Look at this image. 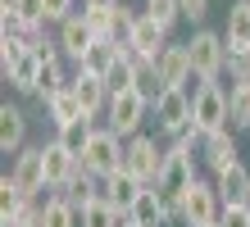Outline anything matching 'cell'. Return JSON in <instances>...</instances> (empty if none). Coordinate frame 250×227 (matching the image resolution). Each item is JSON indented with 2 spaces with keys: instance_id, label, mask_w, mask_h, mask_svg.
<instances>
[{
  "instance_id": "obj_6",
  "label": "cell",
  "mask_w": 250,
  "mask_h": 227,
  "mask_svg": "<svg viewBox=\"0 0 250 227\" xmlns=\"http://www.w3.org/2000/svg\"><path fill=\"white\" fill-rule=\"evenodd\" d=\"M223 218V200H218V186L214 182H191L187 195H182V223L187 227H214Z\"/></svg>"
},
{
  "instance_id": "obj_14",
  "label": "cell",
  "mask_w": 250,
  "mask_h": 227,
  "mask_svg": "<svg viewBox=\"0 0 250 227\" xmlns=\"http://www.w3.org/2000/svg\"><path fill=\"white\" fill-rule=\"evenodd\" d=\"M41 150H46V182H50V191H64L68 182H73V173L82 168V159H78V155H68L60 141H46Z\"/></svg>"
},
{
  "instance_id": "obj_11",
  "label": "cell",
  "mask_w": 250,
  "mask_h": 227,
  "mask_svg": "<svg viewBox=\"0 0 250 227\" xmlns=\"http://www.w3.org/2000/svg\"><path fill=\"white\" fill-rule=\"evenodd\" d=\"M73 96H78V104H82V114H91V118H105V109H109V86H105V78H96V73H73Z\"/></svg>"
},
{
  "instance_id": "obj_3",
  "label": "cell",
  "mask_w": 250,
  "mask_h": 227,
  "mask_svg": "<svg viewBox=\"0 0 250 227\" xmlns=\"http://www.w3.org/2000/svg\"><path fill=\"white\" fill-rule=\"evenodd\" d=\"M123 159H127V141H123L114 127H96L91 145H86V155H82V168L105 182V177H114V173H123Z\"/></svg>"
},
{
  "instance_id": "obj_26",
  "label": "cell",
  "mask_w": 250,
  "mask_h": 227,
  "mask_svg": "<svg viewBox=\"0 0 250 227\" xmlns=\"http://www.w3.org/2000/svg\"><path fill=\"white\" fill-rule=\"evenodd\" d=\"M73 86V78L64 73V64H41V73H37V100L46 104L50 96H60V91H68Z\"/></svg>"
},
{
  "instance_id": "obj_37",
  "label": "cell",
  "mask_w": 250,
  "mask_h": 227,
  "mask_svg": "<svg viewBox=\"0 0 250 227\" xmlns=\"http://www.w3.org/2000/svg\"><path fill=\"white\" fill-rule=\"evenodd\" d=\"M218 227H250V205H237V209H223Z\"/></svg>"
},
{
  "instance_id": "obj_12",
  "label": "cell",
  "mask_w": 250,
  "mask_h": 227,
  "mask_svg": "<svg viewBox=\"0 0 250 227\" xmlns=\"http://www.w3.org/2000/svg\"><path fill=\"white\" fill-rule=\"evenodd\" d=\"M127 45H132L141 59H150V64H155V59L168 50V27H159L155 19H146V9H141V19H137V27H132Z\"/></svg>"
},
{
  "instance_id": "obj_10",
  "label": "cell",
  "mask_w": 250,
  "mask_h": 227,
  "mask_svg": "<svg viewBox=\"0 0 250 227\" xmlns=\"http://www.w3.org/2000/svg\"><path fill=\"white\" fill-rule=\"evenodd\" d=\"M196 155L205 159V168H209L214 177L241 164V159H237V136H232V127H223V132H209V136H200V150H196Z\"/></svg>"
},
{
  "instance_id": "obj_34",
  "label": "cell",
  "mask_w": 250,
  "mask_h": 227,
  "mask_svg": "<svg viewBox=\"0 0 250 227\" xmlns=\"http://www.w3.org/2000/svg\"><path fill=\"white\" fill-rule=\"evenodd\" d=\"M23 200H27V195H23L19 186H14V177L5 173V177H0V218H9V214H14V209H19V205H23Z\"/></svg>"
},
{
  "instance_id": "obj_24",
  "label": "cell",
  "mask_w": 250,
  "mask_h": 227,
  "mask_svg": "<svg viewBox=\"0 0 250 227\" xmlns=\"http://www.w3.org/2000/svg\"><path fill=\"white\" fill-rule=\"evenodd\" d=\"M37 73H41V59H37L32 50H27V55H23L14 68H5V82H9L14 91H19V96H37Z\"/></svg>"
},
{
  "instance_id": "obj_33",
  "label": "cell",
  "mask_w": 250,
  "mask_h": 227,
  "mask_svg": "<svg viewBox=\"0 0 250 227\" xmlns=\"http://www.w3.org/2000/svg\"><path fill=\"white\" fill-rule=\"evenodd\" d=\"M9 14H19L23 27H46V23H50V19H46V0H19Z\"/></svg>"
},
{
  "instance_id": "obj_19",
  "label": "cell",
  "mask_w": 250,
  "mask_h": 227,
  "mask_svg": "<svg viewBox=\"0 0 250 227\" xmlns=\"http://www.w3.org/2000/svg\"><path fill=\"white\" fill-rule=\"evenodd\" d=\"M228 50L250 55V0H232L228 5V27H223Z\"/></svg>"
},
{
  "instance_id": "obj_21",
  "label": "cell",
  "mask_w": 250,
  "mask_h": 227,
  "mask_svg": "<svg viewBox=\"0 0 250 227\" xmlns=\"http://www.w3.org/2000/svg\"><path fill=\"white\" fill-rule=\"evenodd\" d=\"M41 227H82V209L73 205L64 191H46V209H41Z\"/></svg>"
},
{
  "instance_id": "obj_32",
  "label": "cell",
  "mask_w": 250,
  "mask_h": 227,
  "mask_svg": "<svg viewBox=\"0 0 250 227\" xmlns=\"http://www.w3.org/2000/svg\"><path fill=\"white\" fill-rule=\"evenodd\" d=\"M228 86H250V55L241 50H228Z\"/></svg>"
},
{
  "instance_id": "obj_1",
  "label": "cell",
  "mask_w": 250,
  "mask_h": 227,
  "mask_svg": "<svg viewBox=\"0 0 250 227\" xmlns=\"http://www.w3.org/2000/svg\"><path fill=\"white\" fill-rule=\"evenodd\" d=\"M191 182H196V150L182 145V141H168V145H164V168H159L155 191L164 195L173 223H182V195H187Z\"/></svg>"
},
{
  "instance_id": "obj_36",
  "label": "cell",
  "mask_w": 250,
  "mask_h": 227,
  "mask_svg": "<svg viewBox=\"0 0 250 227\" xmlns=\"http://www.w3.org/2000/svg\"><path fill=\"white\" fill-rule=\"evenodd\" d=\"M73 14H78V0H46V19L50 23H64Z\"/></svg>"
},
{
  "instance_id": "obj_38",
  "label": "cell",
  "mask_w": 250,
  "mask_h": 227,
  "mask_svg": "<svg viewBox=\"0 0 250 227\" xmlns=\"http://www.w3.org/2000/svg\"><path fill=\"white\" fill-rule=\"evenodd\" d=\"M205 14H209V0H182V19L205 23Z\"/></svg>"
},
{
  "instance_id": "obj_25",
  "label": "cell",
  "mask_w": 250,
  "mask_h": 227,
  "mask_svg": "<svg viewBox=\"0 0 250 227\" xmlns=\"http://www.w3.org/2000/svg\"><path fill=\"white\" fill-rule=\"evenodd\" d=\"M46 114H50V123H55V127L73 123V118H91V114H82V104H78V96H73V86L46 100Z\"/></svg>"
},
{
  "instance_id": "obj_20",
  "label": "cell",
  "mask_w": 250,
  "mask_h": 227,
  "mask_svg": "<svg viewBox=\"0 0 250 227\" xmlns=\"http://www.w3.org/2000/svg\"><path fill=\"white\" fill-rule=\"evenodd\" d=\"M155 68H159V78H164V86H187V78H191L187 41H182V45H173V41H168V50L155 59Z\"/></svg>"
},
{
  "instance_id": "obj_31",
  "label": "cell",
  "mask_w": 250,
  "mask_h": 227,
  "mask_svg": "<svg viewBox=\"0 0 250 227\" xmlns=\"http://www.w3.org/2000/svg\"><path fill=\"white\" fill-rule=\"evenodd\" d=\"M82 19H86V27L96 32V41H114V9H91V5H82Z\"/></svg>"
},
{
  "instance_id": "obj_4",
  "label": "cell",
  "mask_w": 250,
  "mask_h": 227,
  "mask_svg": "<svg viewBox=\"0 0 250 227\" xmlns=\"http://www.w3.org/2000/svg\"><path fill=\"white\" fill-rule=\"evenodd\" d=\"M191 123L200 127V136L232 127V118H228V86L223 82H209V86H200L196 96H191Z\"/></svg>"
},
{
  "instance_id": "obj_40",
  "label": "cell",
  "mask_w": 250,
  "mask_h": 227,
  "mask_svg": "<svg viewBox=\"0 0 250 227\" xmlns=\"http://www.w3.org/2000/svg\"><path fill=\"white\" fill-rule=\"evenodd\" d=\"M123 227H137V223H132V218H127V223H123Z\"/></svg>"
},
{
  "instance_id": "obj_35",
  "label": "cell",
  "mask_w": 250,
  "mask_h": 227,
  "mask_svg": "<svg viewBox=\"0 0 250 227\" xmlns=\"http://www.w3.org/2000/svg\"><path fill=\"white\" fill-rule=\"evenodd\" d=\"M137 19H141V9H132V5H119V9H114V41H127L132 27H137Z\"/></svg>"
},
{
  "instance_id": "obj_39",
  "label": "cell",
  "mask_w": 250,
  "mask_h": 227,
  "mask_svg": "<svg viewBox=\"0 0 250 227\" xmlns=\"http://www.w3.org/2000/svg\"><path fill=\"white\" fill-rule=\"evenodd\" d=\"M82 5H91V9H119L123 0H82Z\"/></svg>"
},
{
  "instance_id": "obj_29",
  "label": "cell",
  "mask_w": 250,
  "mask_h": 227,
  "mask_svg": "<svg viewBox=\"0 0 250 227\" xmlns=\"http://www.w3.org/2000/svg\"><path fill=\"white\" fill-rule=\"evenodd\" d=\"M228 118L232 132H250V86H228Z\"/></svg>"
},
{
  "instance_id": "obj_9",
  "label": "cell",
  "mask_w": 250,
  "mask_h": 227,
  "mask_svg": "<svg viewBox=\"0 0 250 227\" xmlns=\"http://www.w3.org/2000/svg\"><path fill=\"white\" fill-rule=\"evenodd\" d=\"M123 168L137 177V182L155 186V182H159V168H164V145H159L155 136L137 132V136L127 141V159H123Z\"/></svg>"
},
{
  "instance_id": "obj_28",
  "label": "cell",
  "mask_w": 250,
  "mask_h": 227,
  "mask_svg": "<svg viewBox=\"0 0 250 227\" xmlns=\"http://www.w3.org/2000/svg\"><path fill=\"white\" fill-rule=\"evenodd\" d=\"M123 223H127V214H119V209H114L105 195L82 209V227H123Z\"/></svg>"
},
{
  "instance_id": "obj_22",
  "label": "cell",
  "mask_w": 250,
  "mask_h": 227,
  "mask_svg": "<svg viewBox=\"0 0 250 227\" xmlns=\"http://www.w3.org/2000/svg\"><path fill=\"white\" fill-rule=\"evenodd\" d=\"M123 45H127V41H96L91 50L82 55L78 68H82V73H96V78H109V68L123 59Z\"/></svg>"
},
{
  "instance_id": "obj_18",
  "label": "cell",
  "mask_w": 250,
  "mask_h": 227,
  "mask_svg": "<svg viewBox=\"0 0 250 227\" xmlns=\"http://www.w3.org/2000/svg\"><path fill=\"white\" fill-rule=\"evenodd\" d=\"M137 227H168L173 218H168V205H164V195H159L155 186H146L141 195H137V205H132V214H127Z\"/></svg>"
},
{
  "instance_id": "obj_5",
  "label": "cell",
  "mask_w": 250,
  "mask_h": 227,
  "mask_svg": "<svg viewBox=\"0 0 250 227\" xmlns=\"http://www.w3.org/2000/svg\"><path fill=\"white\" fill-rule=\"evenodd\" d=\"M146 114H150V100L141 96V91H119V96H109V109H105V127H114L123 136V141H132V136L141 132Z\"/></svg>"
},
{
  "instance_id": "obj_2",
  "label": "cell",
  "mask_w": 250,
  "mask_h": 227,
  "mask_svg": "<svg viewBox=\"0 0 250 227\" xmlns=\"http://www.w3.org/2000/svg\"><path fill=\"white\" fill-rule=\"evenodd\" d=\"M187 55H191V73L209 86L223 78V68H228V41L223 32H214V27H196V32L187 37Z\"/></svg>"
},
{
  "instance_id": "obj_27",
  "label": "cell",
  "mask_w": 250,
  "mask_h": 227,
  "mask_svg": "<svg viewBox=\"0 0 250 227\" xmlns=\"http://www.w3.org/2000/svg\"><path fill=\"white\" fill-rule=\"evenodd\" d=\"M64 195H68L78 209H86L91 200H100V177H91L86 168H78V173H73V182L64 186Z\"/></svg>"
},
{
  "instance_id": "obj_8",
  "label": "cell",
  "mask_w": 250,
  "mask_h": 227,
  "mask_svg": "<svg viewBox=\"0 0 250 227\" xmlns=\"http://www.w3.org/2000/svg\"><path fill=\"white\" fill-rule=\"evenodd\" d=\"M150 114H155V132L173 141L182 127H191V91L187 86H168L164 96L150 104Z\"/></svg>"
},
{
  "instance_id": "obj_30",
  "label": "cell",
  "mask_w": 250,
  "mask_h": 227,
  "mask_svg": "<svg viewBox=\"0 0 250 227\" xmlns=\"http://www.w3.org/2000/svg\"><path fill=\"white\" fill-rule=\"evenodd\" d=\"M146 19H155L159 27H168V32H173V27H178V19H182V0H146Z\"/></svg>"
},
{
  "instance_id": "obj_15",
  "label": "cell",
  "mask_w": 250,
  "mask_h": 227,
  "mask_svg": "<svg viewBox=\"0 0 250 227\" xmlns=\"http://www.w3.org/2000/svg\"><path fill=\"white\" fill-rule=\"evenodd\" d=\"M141 191H146V182H137L127 168L100 182V195H105V200L119 209V214H132V205H137V195H141Z\"/></svg>"
},
{
  "instance_id": "obj_13",
  "label": "cell",
  "mask_w": 250,
  "mask_h": 227,
  "mask_svg": "<svg viewBox=\"0 0 250 227\" xmlns=\"http://www.w3.org/2000/svg\"><path fill=\"white\" fill-rule=\"evenodd\" d=\"M27 145V114L19 104H0V155H19Z\"/></svg>"
},
{
  "instance_id": "obj_17",
  "label": "cell",
  "mask_w": 250,
  "mask_h": 227,
  "mask_svg": "<svg viewBox=\"0 0 250 227\" xmlns=\"http://www.w3.org/2000/svg\"><path fill=\"white\" fill-rule=\"evenodd\" d=\"M214 186H218V200H223V209L250 205V168H246V164H237V168H228V173H218Z\"/></svg>"
},
{
  "instance_id": "obj_41",
  "label": "cell",
  "mask_w": 250,
  "mask_h": 227,
  "mask_svg": "<svg viewBox=\"0 0 250 227\" xmlns=\"http://www.w3.org/2000/svg\"><path fill=\"white\" fill-rule=\"evenodd\" d=\"M214 227H218V223H214Z\"/></svg>"
},
{
  "instance_id": "obj_7",
  "label": "cell",
  "mask_w": 250,
  "mask_h": 227,
  "mask_svg": "<svg viewBox=\"0 0 250 227\" xmlns=\"http://www.w3.org/2000/svg\"><path fill=\"white\" fill-rule=\"evenodd\" d=\"M9 177H14V186H19L27 200H46V195H41V191H50V182H46V150L41 145H23L19 155H14Z\"/></svg>"
},
{
  "instance_id": "obj_16",
  "label": "cell",
  "mask_w": 250,
  "mask_h": 227,
  "mask_svg": "<svg viewBox=\"0 0 250 227\" xmlns=\"http://www.w3.org/2000/svg\"><path fill=\"white\" fill-rule=\"evenodd\" d=\"M60 45H64V55L73 59V64H82V55L96 45V32L86 27V19H82V9L73 14V19H64L60 23Z\"/></svg>"
},
{
  "instance_id": "obj_23",
  "label": "cell",
  "mask_w": 250,
  "mask_h": 227,
  "mask_svg": "<svg viewBox=\"0 0 250 227\" xmlns=\"http://www.w3.org/2000/svg\"><path fill=\"white\" fill-rule=\"evenodd\" d=\"M91 136H96V118H73V123L64 127H55V141H60L68 155H86V145H91Z\"/></svg>"
}]
</instances>
